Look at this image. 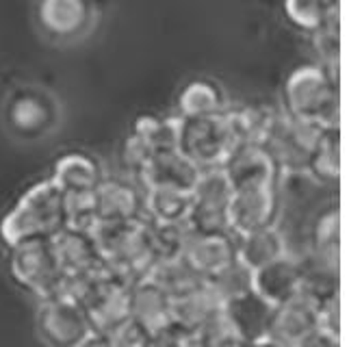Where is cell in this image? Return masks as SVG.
Masks as SVG:
<instances>
[{"label": "cell", "mask_w": 362, "mask_h": 347, "mask_svg": "<svg viewBox=\"0 0 362 347\" xmlns=\"http://www.w3.org/2000/svg\"><path fill=\"white\" fill-rule=\"evenodd\" d=\"M223 172L233 187V198H230L233 235L278 226L284 174L267 148L260 143L239 146L223 163Z\"/></svg>", "instance_id": "6da1fadb"}, {"label": "cell", "mask_w": 362, "mask_h": 347, "mask_svg": "<svg viewBox=\"0 0 362 347\" xmlns=\"http://www.w3.org/2000/svg\"><path fill=\"white\" fill-rule=\"evenodd\" d=\"M250 143L247 109L228 107L206 117H180L178 152L197 170L223 167L239 146Z\"/></svg>", "instance_id": "7a4b0ae2"}, {"label": "cell", "mask_w": 362, "mask_h": 347, "mask_svg": "<svg viewBox=\"0 0 362 347\" xmlns=\"http://www.w3.org/2000/svg\"><path fill=\"white\" fill-rule=\"evenodd\" d=\"M65 228V194L46 178L30 184L0 219V239L7 247H16L30 241H52Z\"/></svg>", "instance_id": "3957f363"}, {"label": "cell", "mask_w": 362, "mask_h": 347, "mask_svg": "<svg viewBox=\"0 0 362 347\" xmlns=\"http://www.w3.org/2000/svg\"><path fill=\"white\" fill-rule=\"evenodd\" d=\"M284 113L319 129L339 126V76L327 72L321 63L295 68L284 83Z\"/></svg>", "instance_id": "277c9868"}, {"label": "cell", "mask_w": 362, "mask_h": 347, "mask_svg": "<svg viewBox=\"0 0 362 347\" xmlns=\"http://www.w3.org/2000/svg\"><path fill=\"white\" fill-rule=\"evenodd\" d=\"M61 107L50 91L37 85L13 87L3 102V124L18 141H40L57 131Z\"/></svg>", "instance_id": "5b68a950"}, {"label": "cell", "mask_w": 362, "mask_h": 347, "mask_svg": "<svg viewBox=\"0 0 362 347\" xmlns=\"http://www.w3.org/2000/svg\"><path fill=\"white\" fill-rule=\"evenodd\" d=\"M9 271L18 285L40 302L59 295L65 280L50 241H30L9 247Z\"/></svg>", "instance_id": "8992f818"}, {"label": "cell", "mask_w": 362, "mask_h": 347, "mask_svg": "<svg viewBox=\"0 0 362 347\" xmlns=\"http://www.w3.org/2000/svg\"><path fill=\"white\" fill-rule=\"evenodd\" d=\"M230 198L233 187L223 167L200 170L191 189L187 226L193 233H233L230 228Z\"/></svg>", "instance_id": "52a82bcc"}, {"label": "cell", "mask_w": 362, "mask_h": 347, "mask_svg": "<svg viewBox=\"0 0 362 347\" xmlns=\"http://www.w3.org/2000/svg\"><path fill=\"white\" fill-rule=\"evenodd\" d=\"M35 330L46 347H85L95 336L83 306L61 293L40 302Z\"/></svg>", "instance_id": "ba28073f"}, {"label": "cell", "mask_w": 362, "mask_h": 347, "mask_svg": "<svg viewBox=\"0 0 362 347\" xmlns=\"http://www.w3.org/2000/svg\"><path fill=\"white\" fill-rule=\"evenodd\" d=\"M323 129L315 124L300 122L284 111H276L274 119L262 139V146L274 156V161L282 170V174H302L308 154Z\"/></svg>", "instance_id": "9c48e42d"}, {"label": "cell", "mask_w": 362, "mask_h": 347, "mask_svg": "<svg viewBox=\"0 0 362 347\" xmlns=\"http://www.w3.org/2000/svg\"><path fill=\"white\" fill-rule=\"evenodd\" d=\"M35 24L40 33L57 44L85 37L95 24L93 0H35Z\"/></svg>", "instance_id": "30bf717a"}, {"label": "cell", "mask_w": 362, "mask_h": 347, "mask_svg": "<svg viewBox=\"0 0 362 347\" xmlns=\"http://www.w3.org/2000/svg\"><path fill=\"white\" fill-rule=\"evenodd\" d=\"M306 265L291 254L252 271V291L278 308L293 298H298L306 285Z\"/></svg>", "instance_id": "8fae6325"}, {"label": "cell", "mask_w": 362, "mask_h": 347, "mask_svg": "<svg viewBox=\"0 0 362 347\" xmlns=\"http://www.w3.org/2000/svg\"><path fill=\"white\" fill-rule=\"evenodd\" d=\"M319 332L315 302L302 291L291 302L274 308L267 339L276 347H304Z\"/></svg>", "instance_id": "7c38bea8"}, {"label": "cell", "mask_w": 362, "mask_h": 347, "mask_svg": "<svg viewBox=\"0 0 362 347\" xmlns=\"http://www.w3.org/2000/svg\"><path fill=\"white\" fill-rule=\"evenodd\" d=\"M128 291L130 285L115 278L109 269L98 282L89 298L81 304L95 336H107L115 326L128 319Z\"/></svg>", "instance_id": "4fadbf2b"}, {"label": "cell", "mask_w": 362, "mask_h": 347, "mask_svg": "<svg viewBox=\"0 0 362 347\" xmlns=\"http://www.w3.org/2000/svg\"><path fill=\"white\" fill-rule=\"evenodd\" d=\"M180 257L202 280H209L237 259V237L233 233L215 235L189 230Z\"/></svg>", "instance_id": "5bb4252c"}, {"label": "cell", "mask_w": 362, "mask_h": 347, "mask_svg": "<svg viewBox=\"0 0 362 347\" xmlns=\"http://www.w3.org/2000/svg\"><path fill=\"white\" fill-rule=\"evenodd\" d=\"M93 206L95 222H141L144 189L128 178L105 176L93 192Z\"/></svg>", "instance_id": "9a60e30c"}, {"label": "cell", "mask_w": 362, "mask_h": 347, "mask_svg": "<svg viewBox=\"0 0 362 347\" xmlns=\"http://www.w3.org/2000/svg\"><path fill=\"white\" fill-rule=\"evenodd\" d=\"M308 247L315 267L339 276V267H341L339 202H327L315 211L308 226Z\"/></svg>", "instance_id": "2e32d148"}, {"label": "cell", "mask_w": 362, "mask_h": 347, "mask_svg": "<svg viewBox=\"0 0 362 347\" xmlns=\"http://www.w3.org/2000/svg\"><path fill=\"white\" fill-rule=\"evenodd\" d=\"M197 170L191 161H187L178 150L152 154L144 170L139 172L137 180L141 189H178V192H191Z\"/></svg>", "instance_id": "e0dca14e"}, {"label": "cell", "mask_w": 362, "mask_h": 347, "mask_svg": "<svg viewBox=\"0 0 362 347\" xmlns=\"http://www.w3.org/2000/svg\"><path fill=\"white\" fill-rule=\"evenodd\" d=\"M50 243L54 249L57 263L65 278L105 267L103 257H100V252H98L95 241L89 230L65 228Z\"/></svg>", "instance_id": "ac0fdd59"}, {"label": "cell", "mask_w": 362, "mask_h": 347, "mask_svg": "<svg viewBox=\"0 0 362 347\" xmlns=\"http://www.w3.org/2000/svg\"><path fill=\"white\" fill-rule=\"evenodd\" d=\"M105 170L95 156L87 152H68L57 159L50 180L65 196L93 194L105 180Z\"/></svg>", "instance_id": "d6986e66"}, {"label": "cell", "mask_w": 362, "mask_h": 347, "mask_svg": "<svg viewBox=\"0 0 362 347\" xmlns=\"http://www.w3.org/2000/svg\"><path fill=\"white\" fill-rule=\"evenodd\" d=\"M223 312L230 317V322L235 324V328L239 330V334L243 336L247 345L267 339L274 306H269L254 291H247L235 300H228L223 304Z\"/></svg>", "instance_id": "ffe728a7"}, {"label": "cell", "mask_w": 362, "mask_h": 347, "mask_svg": "<svg viewBox=\"0 0 362 347\" xmlns=\"http://www.w3.org/2000/svg\"><path fill=\"white\" fill-rule=\"evenodd\" d=\"M128 314L150 332H156L172 322V298L148 278L139 280L128 291Z\"/></svg>", "instance_id": "44dd1931"}, {"label": "cell", "mask_w": 362, "mask_h": 347, "mask_svg": "<svg viewBox=\"0 0 362 347\" xmlns=\"http://www.w3.org/2000/svg\"><path fill=\"white\" fill-rule=\"evenodd\" d=\"M304 176L317 184L337 187L341 178V129H323L308 154L302 170Z\"/></svg>", "instance_id": "7402d4cb"}, {"label": "cell", "mask_w": 362, "mask_h": 347, "mask_svg": "<svg viewBox=\"0 0 362 347\" xmlns=\"http://www.w3.org/2000/svg\"><path fill=\"white\" fill-rule=\"evenodd\" d=\"M237 237V259L250 269L256 271L260 267H265L284 254H288L286 241L278 226L272 228H260L247 235H235Z\"/></svg>", "instance_id": "603a6c76"}, {"label": "cell", "mask_w": 362, "mask_h": 347, "mask_svg": "<svg viewBox=\"0 0 362 347\" xmlns=\"http://www.w3.org/2000/svg\"><path fill=\"white\" fill-rule=\"evenodd\" d=\"M191 192L178 189H144V219L150 224H187Z\"/></svg>", "instance_id": "cb8c5ba5"}, {"label": "cell", "mask_w": 362, "mask_h": 347, "mask_svg": "<svg viewBox=\"0 0 362 347\" xmlns=\"http://www.w3.org/2000/svg\"><path fill=\"white\" fill-rule=\"evenodd\" d=\"M228 109L226 91L211 78L189 81L178 93V117H206Z\"/></svg>", "instance_id": "d4e9b609"}, {"label": "cell", "mask_w": 362, "mask_h": 347, "mask_svg": "<svg viewBox=\"0 0 362 347\" xmlns=\"http://www.w3.org/2000/svg\"><path fill=\"white\" fill-rule=\"evenodd\" d=\"M221 306H223L221 300L215 295V291L204 280L200 287H195L193 291L172 300V322L195 334V330L200 328L213 312H217Z\"/></svg>", "instance_id": "484cf974"}, {"label": "cell", "mask_w": 362, "mask_h": 347, "mask_svg": "<svg viewBox=\"0 0 362 347\" xmlns=\"http://www.w3.org/2000/svg\"><path fill=\"white\" fill-rule=\"evenodd\" d=\"M178 124H180L178 115L163 117V115L146 113L133 122V131H130V135L139 139L152 156L158 152L178 150Z\"/></svg>", "instance_id": "4316f807"}, {"label": "cell", "mask_w": 362, "mask_h": 347, "mask_svg": "<svg viewBox=\"0 0 362 347\" xmlns=\"http://www.w3.org/2000/svg\"><path fill=\"white\" fill-rule=\"evenodd\" d=\"M150 282H154V285L163 291L168 293L172 300L174 298H180L189 291H193L195 287L202 285V278L197 276L191 265L178 254V257H170V259H163L154 265V269L150 271L148 276Z\"/></svg>", "instance_id": "83f0119b"}, {"label": "cell", "mask_w": 362, "mask_h": 347, "mask_svg": "<svg viewBox=\"0 0 362 347\" xmlns=\"http://www.w3.org/2000/svg\"><path fill=\"white\" fill-rule=\"evenodd\" d=\"M284 13L298 28L313 33L327 18L339 13V0H284Z\"/></svg>", "instance_id": "f1b7e54d"}, {"label": "cell", "mask_w": 362, "mask_h": 347, "mask_svg": "<svg viewBox=\"0 0 362 347\" xmlns=\"http://www.w3.org/2000/svg\"><path fill=\"white\" fill-rule=\"evenodd\" d=\"M195 341L200 347H245L247 343L223 312V306L195 330Z\"/></svg>", "instance_id": "f546056e"}, {"label": "cell", "mask_w": 362, "mask_h": 347, "mask_svg": "<svg viewBox=\"0 0 362 347\" xmlns=\"http://www.w3.org/2000/svg\"><path fill=\"white\" fill-rule=\"evenodd\" d=\"M313 46L319 54L321 66L339 76V57H341V26H339V13L327 18L317 30H313Z\"/></svg>", "instance_id": "4dcf8cb0"}, {"label": "cell", "mask_w": 362, "mask_h": 347, "mask_svg": "<svg viewBox=\"0 0 362 347\" xmlns=\"http://www.w3.org/2000/svg\"><path fill=\"white\" fill-rule=\"evenodd\" d=\"M206 282L215 291V295L221 300V304H226L228 300H235V298L252 291V271L239 259H235L226 269H221Z\"/></svg>", "instance_id": "1f68e13d"}, {"label": "cell", "mask_w": 362, "mask_h": 347, "mask_svg": "<svg viewBox=\"0 0 362 347\" xmlns=\"http://www.w3.org/2000/svg\"><path fill=\"white\" fill-rule=\"evenodd\" d=\"M111 347H152V332L133 317L124 319L105 336Z\"/></svg>", "instance_id": "d6a6232c"}, {"label": "cell", "mask_w": 362, "mask_h": 347, "mask_svg": "<svg viewBox=\"0 0 362 347\" xmlns=\"http://www.w3.org/2000/svg\"><path fill=\"white\" fill-rule=\"evenodd\" d=\"M65 211H68V228L91 230L95 224V206L93 194L65 196Z\"/></svg>", "instance_id": "836d02e7"}, {"label": "cell", "mask_w": 362, "mask_h": 347, "mask_svg": "<svg viewBox=\"0 0 362 347\" xmlns=\"http://www.w3.org/2000/svg\"><path fill=\"white\" fill-rule=\"evenodd\" d=\"M152 347H200V345H197L193 332L170 322L168 326L152 332Z\"/></svg>", "instance_id": "e575fe53"}, {"label": "cell", "mask_w": 362, "mask_h": 347, "mask_svg": "<svg viewBox=\"0 0 362 347\" xmlns=\"http://www.w3.org/2000/svg\"><path fill=\"white\" fill-rule=\"evenodd\" d=\"M304 347H341V339L325 332H317Z\"/></svg>", "instance_id": "d590c367"}, {"label": "cell", "mask_w": 362, "mask_h": 347, "mask_svg": "<svg viewBox=\"0 0 362 347\" xmlns=\"http://www.w3.org/2000/svg\"><path fill=\"white\" fill-rule=\"evenodd\" d=\"M85 347H111V343L105 336H93Z\"/></svg>", "instance_id": "8d00e7d4"}, {"label": "cell", "mask_w": 362, "mask_h": 347, "mask_svg": "<svg viewBox=\"0 0 362 347\" xmlns=\"http://www.w3.org/2000/svg\"><path fill=\"white\" fill-rule=\"evenodd\" d=\"M245 347H276V345L269 343V341H260V343H252V345H245Z\"/></svg>", "instance_id": "74e56055"}]
</instances>
